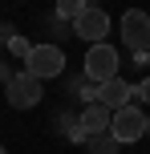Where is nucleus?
<instances>
[{"mask_svg": "<svg viewBox=\"0 0 150 154\" xmlns=\"http://www.w3.org/2000/svg\"><path fill=\"white\" fill-rule=\"evenodd\" d=\"M150 130V122H146V114H142V106L138 101H130V106H122V109H114V122H110V134L126 146V142H138L142 134Z\"/></svg>", "mask_w": 150, "mask_h": 154, "instance_id": "nucleus-1", "label": "nucleus"}, {"mask_svg": "<svg viewBox=\"0 0 150 154\" xmlns=\"http://www.w3.org/2000/svg\"><path fill=\"white\" fill-rule=\"evenodd\" d=\"M4 93H8V106H12V109H32L41 101V93H45V81L24 69V73H12L4 81Z\"/></svg>", "mask_w": 150, "mask_h": 154, "instance_id": "nucleus-2", "label": "nucleus"}, {"mask_svg": "<svg viewBox=\"0 0 150 154\" xmlns=\"http://www.w3.org/2000/svg\"><path fill=\"white\" fill-rule=\"evenodd\" d=\"M122 41L134 53V61H146V53H150V16L138 12V8H130L122 16Z\"/></svg>", "mask_w": 150, "mask_h": 154, "instance_id": "nucleus-3", "label": "nucleus"}, {"mask_svg": "<svg viewBox=\"0 0 150 154\" xmlns=\"http://www.w3.org/2000/svg\"><path fill=\"white\" fill-rule=\"evenodd\" d=\"M24 69H29L32 77H41V81L61 77V73H65V53H61V45H32V53L24 57Z\"/></svg>", "mask_w": 150, "mask_h": 154, "instance_id": "nucleus-4", "label": "nucleus"}, {"mask_svg": "<svg viewBox=\"0 0 150 154\" xmlns=\"http://www.w3.org/2000/svg\"><path fill=\"white\" fill-rule=\"evenodd\" d=\"M85 77L89 81H110V77H118V49L110 45V41H102V45H89L85 53Z\"/></svg>", "mask_w": 150, "mask_h": 154, "instance_id": "nucleus-5", "label": "nucleus"}, {"mask_svg": "<svg viewBox=\"0 0 150 154\" xmlns=\"http://www.w3.org/2000/svg\"><path fill=\"white\" fill-rule=\"evenodd\" d=\"M73 29H77V37H81V41H89V45H102V41L110 37V16H106L102 8L89 4L85 12L73 20Z\"/></svg>", "mask_w": 150, "mask_h": 154, "instance_id": "nucleus-6", "label": "nucleus"}, {"mask_svg": "<svg viewBox=\"0 0 150 154\" xmlns=\"http://www.w3.org/2000/svg\"><path fill=\"white\" fill-rule=\"evenodd\" d=\"M110 122H114V109H110V106H102V101H93V106L81 109V126L73 130V138L85 142L89 134H106V130H110Z\"/></svg>", "mask_w": 150, "mask_h": 154, "instance_id": "nucleus-7", "label": "nucleus"}, {"mask_svg": "<svg viewBox=\"0 0 150 154\" xmlns=\"http://www.w3.org/2000/svg\"><path fill=\"white\" fill-rule=\"evenodd\" d=\"M97 101H102V106H110V109H122V106H130V101H134V85L122 81V77H110V81H102Z\"/></svg>", "mask_w": 150, "mask_h": 154, "instance_id": "nucleus-8", "label": "nucleus"}, {"mask_svg": "<svg viewBox=\"0 0 150 154\" xmlns=\"http://www.w3.org/2000/svg\"><path fill=\"white\" fill-rule=\"evenodd\" d=\"M118 146H122V142L114 138L110 130H106V134H89V138H85V150H89V154H118Z\"/></svg>", "mask_w": 150, "mask_h": 154, "instance_id": "nucleus-9", "label": "nucleus"}, {"mask_svg": "<svg viewBox=\"0 0 150 154\" xmlns=\"http://www.w3.org/2000/svg\"><path fill=\"white\" fill-rule=\"evenodd\" d=\"M89 8V0H57V20H77Z\"/></svg>", "mask_w": 150, "mask_h": 154, "instance_id": "nucleus-10", "label": "nucleus"}, {"mask_svg": "<svg viewBox=\"0 0 150 154\" xmlns=\"http://www.w3.org/2000/svg\"><path fill=\"white\" fill-rule=\"evenodd\" d=\"M73 89L81 93V101H85V106H93V101H97V93H102V85H97V81H89V77H81Z\"/></svg>", "mask_w": 150, "mask_h": 154, "instance_id": "nucleus-11", "label": "nucleus"}, {"mask_svg": "<svg viewBox=\"0 0 150 154\" xmlns=\"http://www.w3.org/2000/svg\"><path fill=\"white\" fill-rule=\"evenodd\" d=\"M4 45H8V53H12V57H20V61H24V57L32 53V45H29V41H24V37H8Z\"/></svg>", "mask_w": 150, "mask_h": 154, "instance_id": "nucleus-12", "label": "nucleus"}, {"mask_svg": "<svg viewBox=\"0 0 150 154\" xmlns=\"http://www.w3.org/2000/svg\"><path fill=\"white\" fill-rule=\"evenodd\" d=\"M134 101H138V106H142V101L150 106V77H142V81L134 85Z\"/></svg>", "mask_w": 150, "mask_h": 154, "instance_id": "nucleus-13", "label": "nucleus"}, {"mask_svg": "<svg viewBox=\"0 0 150 154\" xmlns=\"http://www.w3.org/2000/svg\"><path fill=\"white\" fill-rule=\"evenodd\" d=\"M138 65H146V69H150V53H146V61H138Z\"/></svg>", "mask_w": 150, "mask_h": 154, "instance_id": "nucleus-14", "label": "nucleus"}, {"mask_svg": "<svg viewBox=\"0 0 150 154\" xmlns=\"http://www.w3.org/2000/svg\"><path fill=\"white\" fill-rule=\"evenodd\" d=\"M0 154H8V150H4V146H0Z\"/></svg>", "mask_w": 150, "mask_h": 154, "instance_id": "nucleus-15", "label": "nucleus"}, {"mask_svg": "<svg viewBox=\"0 0 150 154\" xmlns=\"http://www.w3.org/2000/svg\"><path fill=\"white\" fill-rule=\"evenodd\" d=\"M146 122H150V114H146ZM146 134H150V130H146Z\"/></svg>", "mask_w": 150, "mask_h": 154, "instance_id": "nucleus-16", "label": "nucleus"}, {"mask_svg": "<svg viewBox=\"0 0 150 154\" xmlns=\"http://www.w3.org/2000/svg\"><path fill=\"white\" fill-rule=\"evenodd\" d=\"M0 45H4V41H0Z\"/></svg>", "mask_w": 150, "mask_h": 154, "instance_id": "nucleus-17", "label": "nucleus"}]
</instances>
